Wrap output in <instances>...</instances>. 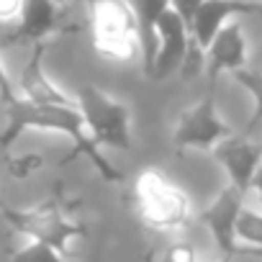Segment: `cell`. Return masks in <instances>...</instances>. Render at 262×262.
Returning <instances> with one entry per match:
<instances>
[{
  "mask_svg": "<svg viewBox=\"0 0 262 262\" xmlns=\"http://www.w3.org/2000/svg\"><path fill=\"white\" fill-rule=\"evenodd\" d=\"M62 6L59 0H24V8L13 29L6 34L11 36L13 44H47L62 24Z\"/></svg>",
  "mask_w": 262,
  "mask_h": 262,
  "instance_id": "11",
  "label": "cell"
},
{
  "mask_svg": "<svg viewBox=\"0 0 262 262\" xmlns=\"http://www.w3.org/2000/svg\"><path fill=\"white\" fill-rule=\"evenodd\" d=\"M88 36L105 62H142V34L131 0H88Z\"/></svg>",
  "mask_w": 262,
  "mask_h": 262,
  "instance_id": "3",
  "label": "cell"
},
{
  "mask_svg": "<svg viewBox=\"0 0 262 262\" xmlns=\"http://www.w3.org/2000/svg\"><path fill=\"white\" fill-rule=\"evenodd\" d=\"M244 16H262V0H203L190 21V39L203 52L224 24Z\"/></svg>",
  "mask_w": 262,
  "mask_h": 262,
  "instance_id": "10",
  "label": "cell"
},
{
  "mask_svg": "<svg viewBox=\"0 0 262 262\" xmlns=\"http://www.w3.org/2000/svg\"><path fill=\"white\" fill-rule=\"evenodd\" d=\"M59 3H67V0H59Z\"/></svg>",
  "mask_w": 262,
  "mask_h": 262,
  "instance_id": "24",
  "label": "cell"
},
{
  "mask_svg": "<svg viewBox=\"0 0 262 262\" xmlns=\"http://www.w3.org/2000/svg\"><path fill=\"white\" fill-rule=\"evenodd\" d=\"M262 247V203H247L236 219V257Z\"/></svg>",
  "mask_w": 262,
  "mask_h": 262,
  "instance_id": "14",
  "label": "cell"
},
{
  "mask_svg": "<svg viewBox=\"0 0 262 262\" xmlns=\"http://www.w3.org/2000/svg\"><path fill=\"white\" fill-rule=\"evenodd\" d=\"M231 77L252 95V121L247 123V128H257L262 123V70L254 67H239L231 72Z\"/></svg>",
  "mask_w": 262,
  "mask_h": 262,
  "instance_id": "16",
  "label": "cell"
},
{
  "mask_svg": "<svg viewBox=\"0 0 262 262\" xmlns=\"http://www.w3.org/2000/svg\"><path fill=\"white\" fill-rule=\"evenodd\" d=\"M201 3H203V0H170V8L175 13H180V18L190 26V21H193L195 11L201 8Z\"/></svg>",
  "mask_w": 262,
  "mask_h": 262,
  "instance_id": "20",
  "label": "cell"
},
{
  "mask_svg": "<svg viewBox=\"0 0 262 262\" xmlns=\"http://www.w3.org/2000/svg\"><path fill=\"white\" fill-rule=\"evenodd\" d=\"M203 72L208 75L211 85L219 75H231L234 70L249 64V41L242 18H231L213 34V39L203 49Z\"/></svg>",
  "mask_w": 262,
  "mask_h": 262,
  "instance_id": "7",
  "label": "cell"
},
{
  "mask_svg": "<svg viewBox=\"0 0 262 262\" xmlns=\"http://www.w3.org/2000/svg\"><path fill=\"white\" fill-rule=\"evenodd\" d=\"M6 213V206H3V201H0V216H3Z\"/></svg>",
  "mask_w": 262,
  "mask_h": 262,
  "instance_id": "23",
  "label": "cell"
},
{
  "mask_svg": "<svg viewBox=\"0 0 262 262\" xmlns=\"http://www.w3.org/2000/svg\"><path fill=\"white\" fill-rule=\"evenodd\" d=\"M231 134L229 123L219 113L216 98L208 90L201 95L193 105H188L175 126H172V147L175 149H198V152H211L221 139Z\"/></svg>",
  "mask_w": 262,
  "mask_h": 262,
  "instance_id": "5",
  "label": "cell"
},
{
  "mask_svg": "<svg viewBox=\"0 0 262 262\" xmlns=\"http://www.w3.org/2000/svg\"><path fill=\"white\" fill-rule=\"evenodd\" d=\"M134 206L142 226L157 234L183 231L195 219V206L190 193L157 167H147L137 175Z\"/></svg>",
  "mask_w": 262,
  "mask_h": 262,
  "instance_id": "2",
  "label": "cell"
},
{
  "mask_svg": "<svg viewBox=\"0 0 262 262\" xmlns=\"http://www.w3.org/2000/svg\"><path fill=\"white\" fill-rule=\"evenodd\" d=\"M18 93H16V77L11 75V70H8V64H6V57H3V52H0V103H11L13 98H16Z\"/></svg>",
  "mask_w": 262,
  "mask_h": 262,
  "instance_id": "19",
  "label": "cell"
},
{
  "mask_svg": "<svg viewBox=\"0 0 262 262\" xmlns=\"http://www.w3.org/2000/svg\"><path fill=\"white\" fill-rule=\"evenodd\" d=\"M157 54H155V62L147 72V77L152 80H167L170 75L180 72L188 54H190V47H193V39H190V26L180 18V13H175L172 8H167L157 24Z\"/></svg>",
  "mask_w": 262,
  "mask_h": 262,
  "instance_id": "6",
  "label": "cell"
},
{
  "mask_svg": "<svg viewBox=\"0 0 262 262\" xmlns=\"http://www.w3.org/2000/svg\"><path fill=\"white\" fill-rule=\"evenodd\" d=\"M216 162L224 167L229 185L239 188L242 193L249 195L252 180L257 175V170L262 167V142L247 137V134H231L226 139H221L213 149Z\"/></svg>",
  "mask_w": 262,
  "mask_h": 262,
  "instance_id": "8",
  "label": "cell"
},
{
  "mask_svg": "<svg viewBox=\"0 0 262 262\" xmlns=\"http://www.w3.org/2000/svg\"><path fill=\"white\" fill-rule=\"evenodd\" d=\"M75 98L85 116L90 137L100 149L128 152L134 147V139H131V111L121 98H113L95 85H82L75 93Z\"/></svg>",
  "mask_w": 262,
  "mask_h": 262,
  "instance_id": "4",
  "label": "cell"
},
{
  "mask_svg": "<svg viewBox=\"0 0 262 262\" xmlns=\"http://www.w3.org/2000/svg\"><path fill=\"white\" fill-rule=\"evenodd\" d=\"M249 193H254L257 203H262V167L257 170V175H254V180H252V188H249Z\"/></svg>",
  "mask_w": 262,
  "mask_h": 262,
  "instance_id": "21",
  "label": "cell"
},
{
  "mask_svg": "<svg viewBox=\"0 0 262 262\" xmlns=\"http://www.w3.org/2000/svg\"><path fill=\"white\" fill-rule=\"evenodd\" d=\"M16 93L34 103H62V105L77 103V98L72 93L62 90L49 77V72L44 67V44H36L29 62L21 67V72L16 77Z\"/></svg>",
  "mask_w": 262,
  "mask_h": 262,
  "instance_id": "12",
  "label": "cell"
},
{
  "mask_svg": "<svg viewBox=\"0 0 262 262\" xmlns=\"http://www.w3.org/2000/svg\"><path fill=\"white\" fill-rule=\"evenodd\" d=\"M44 167H47V157L39 149H16L3 157V172L13 183H26L39 172H44Z\"/></svg>",
  "mask_w": 262,
  "mask_h": 262,
  "instance_id": "15",
  "label": "cell"
},
{
  "mask_svg": "<svg viewBox=\"0 0 262 262\" xmlns=\"http://www.w3.org/2000/svg\"><path fill=\"white\" fill-rule=\"evenodd\" d=\"M6 108V128L0 134V147L11 149L16 144V139L26 131H44V134H62L75 144V152L88 157L90 165L98 170V175L108 183L121 180V170H116L105 157L103 149L93 142L85 116L80 111L77 103L72 105H62V103H34L26 100L21 95H16L11 103L3 105Z\"/></svg>",
  "mask_w": 262,
  "mask_h": 262,
  "instance_id": "1",
  "label": "cell"
},
{
  "mask_svg": "<svg viewBox=\"0 0 262 262\" xmlns=\"http://www.w3.org/2000/svg\"><path fill=\"white\" fill-rule=\"evenodd\" d=\"M21 8H24V0H0V34L13 29V24L21 16Z\"/></svg>",
  "mask_w": 262,
  "mask_h": 262,
  "instance_id": "18",
  "label": "cell"
},
{
  "mask_svg": "<svg viewBox=\"0 0 262 262\" xmlns=\"http://www.w3.org/2000/svg\"><path fill=\"white\" fill-rule=\"evenodd\" d=\"M239 257H257V259H262V247H259V249H249V252H244V254H239Z\"/></svg>",
  "mask_w": 262,
  "mask_h": 262,
  "instance_id": "22",
  "label": "cell"
},
{
  "mask_svg": "<svg viewBox=\"0 0 262 262\" xmlns=\"http://www.w3.org/2000/svg\"><path fill=\"white\" fill-rule=\"evenodd\" d=\"M244 201H247V193H242L234 185H226L198 213V221L206 226V231L211 234V239L221 254L236 257V219H239Z\"/></svg>",
  "mask_w": 262,
  "mask_h": 262,
  "instance_id": "9",
  "label": "cell"
},
{
  "mask_svg": "<svg viewBox=\"0 0 262 262\" xmlns=\"http://www.w3.org/2000/svg\"><path fill=\"white\" fill-rule=\"evenodd\" d=\"M160 257L167 259V262H193V259L201 257V252H198V247L190 239L175 236L172 242H167V247L160 252Z\"/></svg>",
  "mask_w": 262,
  "mask_h": 262,
  "instance_id": "17",
  "label": "cell"
},
{
  "mask_svg": "<svg viewBox=\"0 0 262 262\" xmlns=\"http://www.w3.org/2000/svg\"><path fill=\"white\" fill-rule=\"evenodd\" d=\"M139 21V34H142V70L144 75L149 72L155 54H157V24L162 18V13L170 8V0H131Z\"/></svg>",
  "mask_w": 262,
  "mask_h": 262,
  "instance_id": "13",
  "label": "cell"
}]
</instances>
